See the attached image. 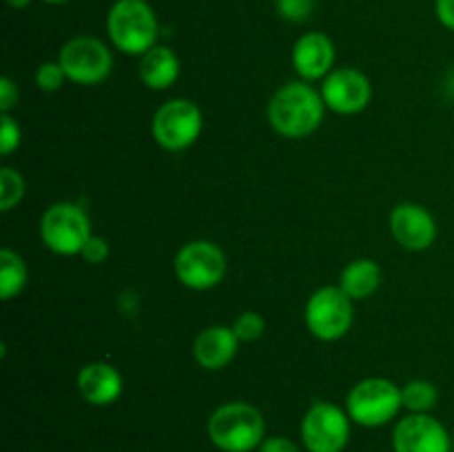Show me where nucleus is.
Instances as JSON below:
<instances>
[{"label": "nucleus", "instance_id": "4", "mask_svg": "<svg viewBox=\"0 0 454 452\" xmlns=\"http://www.w3.org/2000/svg\"><path fill=\"white\" fill-rule=\"evenodd\" d=\"M403 408L402 388L384 377H368L355 384L346 397V412L364 428H380Z\"/></svg>", "mask_w": 454, "mask_h": 452}, {"label": "nucleus", "instance_id": "1", "mask_svg": "<svg viewBox=\"0 0 454 452\" xmlns=\"http://www.w3.org/2000/svg\"><path fill=\"white\" fill-rule=\"evenodd\" d=\"M324 109L326 105H324L322 93L315 91L304 80H297L275 91L266 115H269L270 127L279 136L288 140H300L317 131L324 120Z\"/></svg>", "mask_w": 454, "mask_h": 452}, {"label": "nucleus", "instance_id": "2", "mask_svg": "<svg viewBox=\"0 0 454 452\" xmlns=\"http://www.w3.org/2000/svg\"><path fill=\"white\" fill-rule=\"evenodd\" d=\"M208 439L222 452H251L262 446L266 424L255 406L244 401L222 403L208 417Z\"/></svg>", "mask_w": 454, "mask_h": 452}, {"label": "nucleus", "instance_id": "19", "mask_svg": "<svg viewBox=\"0 0 454 452\" xmlns=\"http://www.w3.org/2000/svg\"><path fill=\"white\" fill-rule=\"evenodd\" d=\"M27 264L16 251L12 248H3L0 251V297L4 301L13 300L22 292L27 286Z\"/></svg>", "mask_w": 454, "mask_h": 452}, {"label": "nucleus", "instance_id": "24", "mask_svg": "<svg viewBox=\"0 0 454 452\" xmlns=\"http://www.w3.org/2000/svg\"><path fill=\"white\" fill-rule=\"evenodd\" d=\"M20 124L12 118V113H0V153L7 158L20 146Z\"/></svg>", "mask_w": 454, "mask_h": 452}, {"label": "nucleus", "instance_id": "15", "mask_svg": "<svg viewBox=\"0 0 454 452\" xmlns=\"http://www.w3.org/2000/svg\"><path fill=\"white\" fill-rule=\"evenodd\" d=\"M78 390L91 406H111L122 394V375L106 362H93L80 368Z\"/></svg>", "mask_w": 454, "mask_h": 452}, {"label": "nucleus", "instance_id": "32", "mask_svg": "<svg viewBox=\"0 0 454 452\" xmlns=\"http://www.w3.org/2000/svg\"><path fill=\"white\" fill-rule=\"evenodd\" d=\"M452 452H454V450H452Z\"/></svg>", "mask_w": 454, "mask_h": 452}, {"label": "nucleus", "instance_id": "7", "mask_svg": "<svg viewBox=\"0 0 454 452\" xmlns=\"http://www.w3.org/2000/svg\"><path fill=\"white\" fill-rule=\"evenodd\" d=\"M153 140L167 151H184L195 144L202 133V111L186 97L168 100L155 111L151 122Z\"/></svg>", "mask_w": 454, "mask_h": 452}, {"label": "nucleus", "instance_id": "25", "mask_svg": "<svg viewBox=\"0 0 454 452\" xmlns=\"http://www.w3.org/2000/svg\"><path fill=\"white\" fill-rule=\"evenodd\" d=\"M278 13L288 22L309 20L315 9V0H275Z\"/></svg>", "mask_w": 454, "mask_h": 452}, {"label": "nucleus", "instance_id": "18", "mask_svg": "<svg viewBox=\"0 0 454 452\" xmlns=\"http://www.w3.org/2000/svg\"><path fill=\"white\" fill-rule=\"evenodd\" d=\"M381 284V269L377 266V261L366 260H355L341 270L340 277V288L350 297L353 301L366 300L372 292L380 288Z\"/></svg>", "mask_w": 454, "mask_h": 452}, {"label": "nucleus", "instance_id": "31", "mask_svg": "<svg viewBox=\"0 0 454 452\" xmlns=\"http://www.w3.org/2000/svg\"><path fill=\"white\" fill-rule=\"evenodd\" d=\"M43 3H47V4H62V3H67V0H43Z\"/></svg>", "mask_w": 454, "mask_h": 452}, {"label": "nucleus", "instance_id": "17", "mask_svg": "<svg viewBox=\"0 0 454 452\" xmlns=\"http://www.w3.org/2000/svg\"><path fill=\"white\" fill-rule=\"evenodd\" d=\"M180 75V58L167 44H155L142 56L140 80L153 91H164Z\"/></svg>", "mask_w": 454, "mask_h": 452}, {"label": "nucleus", "instance_id": "8", "mask_svg": "<svg viewBox=\"0 0 454 452\" xmlns=\"http://www.w3.org/2000/svg\"><path fill=\"white\" fill-rule=\"evenodd\" d=\"M177 279L191 291H208L226 275V255L208 239H193L177 251L173 261Z\"/></svg>", "mask_w": 454, "mask_h": 452}, {"label": "nucleus", "instance_id": "21", "mask_svg": "<svg viewBox=\"0 0 454 452\" xmlns=\"http://www.w3.org/2000/svg\"><path fill=\"white\" fill-rule=\"evenodd\" d=\"M25 198V180L12 167L0 168V211H12Z\"/></svg>", "mask_w": 454, "mask_h": 452}, {"label": "nucleus", "instance_id": "16", "mask_svg": "<svg viewBox=\"0 0 454 452\" xmlns=\"http://www.w3.org/2000/svg\"><path fill=\"white\" fill-rule=\"evenodd\" d=\"M239 339L229 326H208L195 337L193 357L204 370H222L238 355Z\"/></svg>", "mask_w": 454, "mask_h": 452}, {"label": "nucleus", "instance_id": "10", "mask_svg": "<svg viewBox=\"0 0 454 452\" xmlns=\"http://www.w3.org/2000/svg\"><path fill=\"white\" fill-rule=\"evenodd\" d=\"M58 62L65 69L67 78L82 87H93L100 84L102 80L109 78L114 69V58L106 44L93 35H78L65 43L60 49Z\"/></svg>", "mask_w": 454, "mask_h": 452}, {"label": "nucleus", "instance_id": "5", "mask_svg": "<svg viewBox=\"0 0 454 452\" xmlns=\"http://www.w3.org/2000/svg\"><path fill=\"white\" fill-rule=\"evenodd\" d=\"M40 238L56 255H80L91 238V222L78 204H51L40 220Z\"/></svg>", "mask_w": 454, "mask_h": 452}, {"label": "nucleus", "instance_id": "23", "mask_svg": "<svg viewBox=\"0 0 454 452\" xmlns=\"http://www.w3.org/2000/svg\"><path fill=\"white\" fill-rule=\"evenodd\" d=\"M266 331V322L260 313L255 310H247L239 315L233 323V332L238 335L239 341H257Z\"/></svg>", "mask_w": 454, "mask_h": 452}, {"label": "nucleus", "instance_id": "26", "mask_svg": "<svg viewBox=\"0 0 454 452\" xmlns=\"http://www.w3.org/2000/svg\"><path fill=\"white\" fill-rule=\"evenodd\" d=\"M80 255H82L84 261H89V264H102V261L106 260V255H109V244H106V239L91 235L89 242L84 244Z\"/></svg>", "mask_w": 454, "mask_h": 452}, {"label": "nucleus", "instance_id": "6", "mask_svg": "<svg viewBox=\"0 0 454 452\" xmlns=\"http://www.w3.org/2000/svg\"><path fill=\"white\" fill-rule=\"evenodd\" d=\"M353 300L340 286H322L306 301V326L319 341H337L353 326Z\"/></svg>", "mask_w": 454, "mask_h": 452}, {"label": "nucleus", "instance_id": "28", "mask_svg": "<svg viewBox=\"0 0 454 452\" xmlns=\"http://www.w3.org/2000/svg\"><path fill=\"white\" fill-rule=\"evenodd\" d=\"M260 452H301L300 446L295 441L286 437H269L262 441V446L257 448Z\"/></svg>", "mask_w": 454, "mask_h": 452}, {"label": "nucleus", "instance_id": "20", "mask_svg": "<svg viewBox=\"0 0 454 452\" xmlns=\"http://www.w3.org/2000/svg\"><path fill=\"white\" fill-rule=\"evenodd\" d=\"M402 401L403 408H408L412 415H426V412H430L437 406L439 393L430 381L415 379L408 381L402 388Z\"/></svg>", "mask_w": 454, "mask_h": 452}, {"label": "nucleus", "instance_id": "12", "mask_svg": "<svg viewBox=\"0 0 454 452\" xmlns=\"http://www.w3.org/2000/svg\"><path fill=\"white\" fill-rule=\"evenodd\" d=\"M395 452H452L450 434L442 421L426 415H408L393 430Z\"/></svg>", "mask_w": 454, "mask_h": 452}, {"label": "nucleus", "instance_id": "30", "mask_svg": "<svg viewBox=\"0 0 454 452\" xmlns=\"http://www.w3.org/2000/svg\"><path fill=\"white\" fill-rule=\"evenodd\" d=\"M31 0H7L9 7H13V9H25Z\"/></svg>", "mask_w": 454, "mask_h": 452}, {"label": "nucleus", "instance_id": "3", "mask_svg": "<svg viewBox=\"0 0 454 452\" xmlns=\"http://www.w3.org/2000/svg\"><path fill=\"white\" fill-rule=\"evenodd\" d=\"M106 34L122 53L145 56L158 43V16L146 0H115L106 13Z\"/></svg>", "mask_w": 454, "mask_h": 452}, {"label": "nucleus", "instance_id": "9", "mask_svg": "<svg viewBox=\"0 0 454 452\" xmlns=\"http://www.w3.org/2000/svg\"><path fill=\"white\" fill-rule=\"evenodd\" d=\"M350 417L331 401H315L301 419V443L309 452H341L350 439Z\"/></svg>", "mask_w": 454, "mask_h": 452}, {"label": "nucleus", "instance_id": "27", "mask_svg": "<svg viewBox=\"0 0 454 452\" xmlns=\"http://www.w3.org/2000/svg\"><path fill=\"white\" fill-rule=\"evenodd\" d=\"M18 97H20L18 84L4 75V78L0 80V113H12L13 106L18 105Z\"/></svg>", "mask_w": 454, "mask_h": 452}, {"label": "nucleus", "instance_id": "22", "mask_svg": "<svg viewBox=\"0 0 454 452\" xmlns=\"http://www.w3.org/2000/svg\"><path fill=\"white\" fill-rule=\"evenodd\" d=\"M67 74L62 69L60 62H43V65L35 69V87L44 93H56L60 91L62 84L67 82Z\"/></svg>", "mask_w": 454, "mask_h": 452}, {"label": "nucleus", "instance_id": "13", "mask_svg": "<svg viewBox=\"0 0 454 452\" xmlns=\"http://www.w3.org/2000/svg\"><path fill=\"white\" fill-rule=\"evenodd\" d=\"M390 233L406 251H426L437 238V222L419 204L403 202L390 213Z\"/></svg>", "mask_w": 454, "mask_h": 452}, {"label": "nucleus", "instance_id": "29", "mask_svg": "<svg viewBox=\"0 0 454 452\" xmlns=\"http://www.w3.org/2000/svg\"><path fill=\"white\" fill-rule=\"evenodd\" d=\"M434 13H437L439 22L446 29L454 31V0H437L434 3Z\"/></svg>", "mask_w": 454, "mask_h": 452}, {"label": "nucleus", "instance_id": "11", "mask_svg": "<svg viewBox=\"0 0 454 452\" xmlns=\"http://www.w3.org/2000/svg\"><path fill=\"white\" fill-rule=\"evenodd\" d=\"M324 105L340 115L359 113L372 97V84L366 74L353 66L331 71L322 84Z\"/></svg>", "mask_w": 454, "mask_h": 452}, {"label": "nucleus", "instance_id": "14", "mask_svg": "<svg viewBox=\"0 0 454 452\" xmlns=\"http://www.w3.org/2000/svg\"><path fill=\"white\" fill-rule=\"evenodd\" d=\"M335 65V44L322 31H309L293 47V66L304 82L324 78Z\"/></svg>", "mask_w": 454, "mask_h": 452}]
</instances>
